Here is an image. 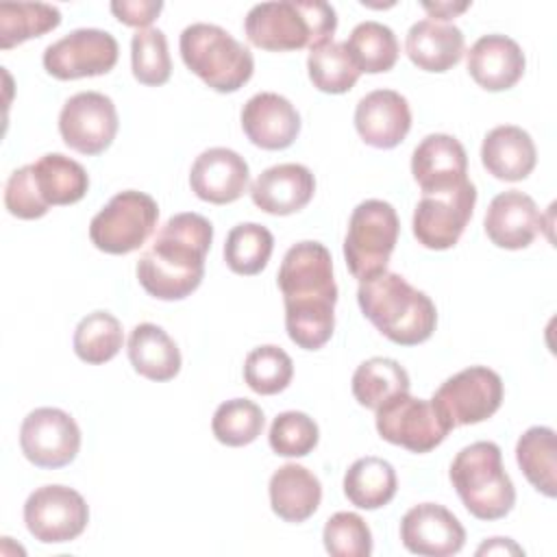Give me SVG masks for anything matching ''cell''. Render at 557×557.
Here are the masks:
<instances>
[{
  "mask_svg": "<svg viewBox=\"0 0 557 557\" xmlns=\"http://www.w3.org/2000/svg\"><path fill=\"white\" fill-rule=\"evenodd\" d=\"M396 490L394 466L374 455L357 459L344 474V494L359 509L385 507L396 496Z\"/></svg>",
  "mask_w": 557,
  "mask_h": 557,
  "instance_id": "f1b7e54d",
  "label": "cell"
},
{
  "mask_svg": "<svg viewBox=\"0 0 557 557\" xmlns=\"http://www.w3.org/2000/svg\"><path fill=\"white\" fill-rule=\"evenodd\" d=\"M61 24V11L46 2L0 4V48L9 50L28 39L41 37Z\"/></svg>",
  "mask_w": 557,
  "mask_h": 557,
  "instance_id": "d6a6232c",
  "label": "cell"
},
{
  "mask_svg": "<svg viewBox=\"0 0 557 557\" xmlns=\"http://www.w3.org/2000/svg\"><path fill=\"white\" fill-rule=\"evenodd\" d=\"M409 387L411 383L407 370L389 357H372L359 363L352 374L355 400L372 411H376L394 396L409 392Z\"/></svg>",
  "mask_w": 557,
  "mask_h": 557,
  "instance_id": "4dcf8cb0",
  "label": "cell"
},
{
  "mask_svg": "<svg viewBox=\"0 0 557 557\" xmlns=\"http://www.w3.org/2000/svg\"><path fill=\"white\" fill-rule=\"evenodd\" d=\"M183 63L211 89L233 94L242 89L252 72L255 59L248 46L215 24H189L178 39Z\"/></svg>",
  "mask_w": 557,
  "mask_h": 557,
  "instance_id": "8992f818",
  "label": "cell"
},
{
  "mask_svg": "<svg viewBox=\"0 0 557 557\" xmlns=\"http://www.w3.org/2000/svg\"><path fill=\"white\" fill-rule=\"evenodd\" d=\"M24 522L35 540L63 544L85 531L89 507L85 498L67 485H41L30 492L24 503Z\"/></svg>",
  "mask_w": 557,
  "mask_h": 557,
  "instance_id": "30bf717a",
  "label": "cell"
},
{
  "mask_svg": "<svg viewBox=\"0 0 557 557\" xmlns=\"http://www.w3.org/2000/svg\"><path fill=\"white\" fill-rule=\"evenodd\" d=\"M524 52L507 35H483L468 52V72L487 91L511 89L524 74Z\"/></svg>",
  "mask_w": 557,
  "mask_h": 557,
  "instance_id": "603a6c76",
  "label": "cell"
},
{
  "mask_svg": "<svg viewBox=\"0 0 557 557\" xmlns=\"http://www.w3.org/2000/svg\"><path fill=\"white\" fill-rule=\"evenodd\" d=\"M307 70L313 87L324 94L350 91L361 74L352 63L344 41H326L311 48L307 57Z\"/></svg>",
  "mask_w": 557,
  "mask_h": 557,
  "instance_id": "d590c367",
  "label": "cell"
},
{
  "mask_svg": "<svg viewBox=\"0 0 557 557\" xmlns=\"http://www.w3.org/2000/svg\"><path fill=\"white\" fill-rule=\"evenodd\" d=\"M507 555V553H513V555H524V550L509 537H492L487 542H483L479 548H476V555Z\"/></svg>",
  "mask_w": 557,
  "mask_h": 557,
  "instance_id": "f6af8a7d",
  "label": "cell"
},
{
  "mask_svg": "<svg viewBox=\"0 0 557 557\" xmlns=\"http://www.w3.org/2000/svg\"><path fill=\"white\" fill-rule=\"evenodd\" d=\"M270 448L281 457H305L320 440V429L313 418L302 411H283L270 426Z\"/></svg>",
  "mask_w": 557,
  "mask_h": 557,
  "instance_id": "60d3db41",
  "label": "cell"
},
{
  "mask_svg": "<svg viewBox=\"0 0 557 557\" xmlns=\"http://www.w3.org/2000/svg\"><path fill=\"white\" fill-rule=\"evenodd\" d=\"M20 446L33 466L57 470L76 459L81 448V429L67 411L39 407L22 422Z\"/></svg>",
  "mask_w": 557,
  "mask_h": 557,
  "instance_id": "4fadbf2b",
  "label": "cell"
},
{
  "mask_svg": "<svg viewBox=\"0 0 557 557\" xmlns=\"http://www.w3.org/2000/svg\"><path fill=\"white\" fill-rule=\"evenodd\" d=\"M117 41L100 28H76L44 50V67L59 81L100 76L117 63Z\"/></svg>",
  "mask_w": 557,
  "mask_h": 557,
  "instance_id": "9a60e30c",
  "label": "cell"
},
{
  "mask_svg": "<svg viewBox=\"0 0 557 557\" xmlns=\"http://www.w3.org/2000/svg\"><path fill=\"white\" fill-rule=\"evenodd\" d=\"M30 165L37 191L48 207L74 205L89 189V176L85 168L61 152H48Z\"/></svg>",
  "mask_w": 557,
  "mask_h": 557,
  "instance_id": "83f0119b",
  "label": "cell"
},
{
  "mask_svg": "<svg viewBox=\"0 0 557 557\" xmlns=\"http://www.w3.org/2000/svg\"><path fill=\"white\" fill-rule=\"evenodd\" d=\"M131 65L133 76L148 87L168 83L172 74V61L168 52V39L159 28H141L131 39Z\"/></svg>",
  "mask_w": 557,
  "mask_h": 557,
  "instance_id": "f35d334b",
  "label": "cell"
},
{
  "mask_svg": "<svg viewBox=\"0 0 557 557\" xmlns=\"http://www.w3.org/2000/svg\"><path fill=\"white\" fill-rule=\"evenodd\" d=\"M485 233L498 248L520 250L531 246L542 228V215L531 196L509 189L492 198L485 211Z\"/></svg>",
  "mask_w": 557,
  "mask_h": 557,
  "instance_id": "44dd1931",
  "label": "cell"
},
{
  "mask_svg": "<svg viewBox=\"0 0 557 557\" xmlns=\"http://www.w3.org/2000/svg\"><path fill=\"white\" fill-rule=\"evenodd\" d=\"M213 224L200 213H176L154 235L137 261L139 285L159 300H183L205 276Z\"/></svg>",
  "mask_w": 557,
  "mask_h": 557,
  "instance_id": "7a4b0ae2",
  "label": "cell"
},
{
  "mask_svg": "<svg viewBox=\"0 0 557 557\" xmlns=\"http://www.w3.org/2000/svg\"><path fill=\"white\" fill-rule=\"evenodd\" d=\"M242 128L255 146L263 150H283L298 137L300 115L285 96L261 91L244 104Z\"/></svg>",
  "mask_w": 557,
  "mask_h": 557,
  "instance_id": "ffe728a7",
  "label": "cell"
},
{
  "mask_svg": "<svg viewBox=\"0 0 557 557\" xmlns=\"http://www.w3.org/2000/svg\"><path fill=\"white\" fill-rule=\"evenodd\" d=\"M163 2L159 0H117L111 2V13L126 26H135V28H146L148 24H152L157 20V15L161 13Z\"/></svg>",
  "mask_w": 557,
  "mask_h": 557,
  "instance_id": "7bdbcfd3",
  "label": "cell"
},
{
  "mask_svg": "<svg viewBox=\"0 0 557 557\" xmlns=\"http://www.w3.org/2000/svg\"><path fill=\"white\" fill-rule=\"evenodd\" d=\"M376 431L385 442L411 453H429L448 435V426L440 420L431 400L416 398L409 392L376 409Z\"/></svg>",
  "mask_w": 557,
  "mask_h": 557,
  "instance_id": "7c38bea8",
  "label": "cell"
},
{
  "mask_svg": "<svg viewBox=\"0 0 557 557\" xmlns=\"http://www.w3.org/2000/svg\"><path fill=\"white\" fill-rule=\"evenodd\" d=\"M468 7H470V2H435V4L422 2V9H424V11L431 15V20H435V22H448V20H453L455 15L463 13Z\"/></svg>",
  "mask_w": 557,
  "mask_h": 557,
  "instance_id": "ee69618b",
  "label": "cell"
},
{
  "mask_svg": "<svg viewBox=\"0 0 557 557\" xmlns=\"http://www.w3.org/2000/svg\"><path fill=\"white\" fill-rule=\"evenodd\" d=\"M450 483L463 507L479 520H500L516 505V487L503 468L500 446L474 442L450 463Z\"/></svg>",
  "mask_w": 557,
  "mask_h": 557,
  "instance_id": "5b68a950",
  "label": "cell"
},
{
  "mask_svg": "<svg viewBox=\"0 0 557 557\" xmlns=\"http://www.w3.org/2000/svg\"><path fill=\"white\" fill-rule=\"evenodd\" d=\"M117 109L100 91H78L59 113V133L67 148L81 154L104 152L117 135Z\"/></svg>",
  "mask_w": 557,
  "mask_h": 557,
  "instance_id": "5bb4252c",
  "label": "cell"
},
{
  "mask_svg": "<svg viewBox=\"0 0 557 557\" xmlns=\"http://www.w3.org/2000/svg\"><path fill=\"white\" fill-rule=\"evenodd\" d=\"M278 289L285 300V329L305 350L322 348L335 329L337 285L333 259L320 242L294 244L278 268Z\"/></svg>",
  "mask_w": 557,
  "mask_h": 557,
  "instance_id": "6da1fadb",
  "label": "cell"
},
{
  "mask_svg": "<svg viewBox=\"0 0 557 557\" xmlns=\"http://www.w3.org/2000/svg\"><path fill=\"white\" fill-rule=\"evenodd\" d=\"M344 44L357 70L366 74H381L392 70L400 52L394 30L374 20L357 24Z\"/></svg>",
  "mask_w": 557,
  "mask_h": 557,
  "instance_id": "1f68e13d",
  "label": "cell"
},
{
  "mask_svg": "<svg viewBox=\"0 0 557 557\" xmlns=\"http://www.w3.org/2000/svg\"><path fill=\"white\" fill-rule=\"evenodd\" d=\"M315 178L307 165L278 163L263 170L250 185L252 202L272 215H289L309 205Z\"/></svg>",
  "mask_w": 557,
  "mask_h": 557,
  "instance_id": "7402d4cb",
  "label": "cell"
},
{
  "mask_svg": "<svg viewBox=\"0 0 557 557\" xmlns=\"http://www.w3.org/2000/svg\"><path fill=\"white\" fill-rule=\"evenodd\" d=\"M250 170L242 154L231 148H209L200 152L189 172L191 191L211 205H228L248 189Z\"/></svg>",
  "mask_w": 557,
  "mask_h": 557,
  "instance_id": "e0dca14e",
  "label": "cell"
},
{
  "mask_svg": "<svg viewBox=\"0 0 557 557\" xmlns=\"http://www.w3.org/2000/svg\"><path fill=\"white\" fill-rule=\"evenodd\" d=\"M124 344L120 320L109 311L87 313L74 331V352L85 363L111 361Z\"/></svg>",
  "mask_w": 557,
  "mask_h": 557,
  "instance_id": "e575fe53",
  "label": "cell"
},
{
  "mask_svg": "<svg viewBox=\"0 0 557 557\" xmlns=\"http://www.w3.org/2000/svg\"><path fill=\"white\" fill-rule=\"evenodd\" d=\"M398 233L400 222L389 202L370 198L352 209L344 239V259L359 283L387 270Z\"/></svg>",
  "mask_w": 557,
  "mask_h": 557,
  "instance_id": "52a82bcc",
  "label": "cell"
},
{
  "mask_svg": "<svg viewBox=\"0 0 557 557\" xmlns=\"http://www.w3.org/2000/svg\"><path fill=\"white\" fill-rule=\"evenodd\" d=\"M357 302L363 315L394 344L418 346L437 324L433 300L396 272H381L359 283Z\"/></svg>",
  "mask_w": 557,
  "mask_h": 557,
  "instance_id": "3957f363",
  "label": "cell"
},
{
  "mask_svg": "<svg viewBox=\"0 0 557 557\" xmlns=\"http://www.w3.org/2000/svg\"><path fill=\"white\" fill-rule=\"evenodd\" d=\"M128 359L137 374L150 381H170L181 370L176 342L157 324L141 322L128 335Z\"/></svg>",
  "mask_w": 557,
  "mask_h": 557,
  "instance_id": "4316f807",
  "label": "cell"
},
{
  "mask_svg": "<svg viewBox=\"0 0 557 557\" xmlns=\"http://www.w3.org/2000/svg\"><path fill=\"white\" fill-rule=\"evenodd\" d=\"M322 542L333 557H368L372 553L370 527L352 511L333 513L324 524Z\"/></svg>",
  "mask_w": 557,
  "mask_h": 557,
  "instance_id": "ab89813d",
  "label": "cell"
},
{
  "mask_svg": "<svg viewBox=\"0 0 557 557\" xmlns=\"http://www.w3.org/2000/svg\"><path fill=\"white\" fill-rule=\"evenodd\" d=\"M272 511L285 522H305L322 500V485L313 472L298 463H285L270 476Z\"/></svg>",
  "mask_w": 557,
  "mask_h": 557,
  "instance_id": "484cf974",
  "label": "cell"
},
{
  "mask_svg": "<svg viewBox=\"0 0 557 557\" xmlns=\"http://www.w3.org/2000/svg\"><path fill=\"white\" fill-rule=\"evenodd\" d=\"M355 128L372 148H396L411 128L407 98L394 89H374L366 94L355 109Z\"/></svg>",
  "mask_w": 557,
  "mask_h": 557,
  "instance_id": "ac0fdd59",
  "label": "cell"
},
{
  "mask_svg": "<svg viewBox=\"0 0 557 557\" xmlns=\"http://www.w3.org/2000/svg\"><path fill=\"white\" fill-rule=\"evenodd\" d=\"M466 48L463 33L448 22L420 20L405 39V50L411 63L424 72H446L461 61Z\"/></svg>",
  "mask_w": 557,
  "mask_h": 557,
  "instance_id": "d4e9b609",
  "label": "cell"
},
{
  "mask_svg": "<svg viewBox=\"0 0 557 557\" xmlns=\"http://www.w3.org/2000/svg\"><path fill=\"white\" fill-rule=\"evenodd\" d=\"M159 222L157 200L144 191L115 194L89 222L91 244L107 255H128L146 244Z\"/></svg>",
  "mask_w": 557,
  "mask_h": 557,
  "instance_id": "ba28073f",
  "label": "cell"
},
{
  "mask_svg": "<svg viewBox=\"0 0 557 557\" xmlns=\"http://www.w3.org/2000/svg\"><path fill=\"white\" fill-rule=\"evenodd\" d=\"M274 250L272 233L257 222H242L233 226L224 242V261L235 274H259Z\"/></svg>",
  "mask_w": 557,
  "mask_h": 557,
  "instance_id": "836d02e7",
  "label": "cell"
},
{
  "mask_svg": "<svg viewBox=\"0 0 557 557\" xmlns=\"http://www.w3.org/2000/svg\"><path fill=\"white\" fill-rule=\"evenodd\" d=\"M292 376H294L292 357L274 344L257 346L246 355L244 381L252 392L261 396H272L283 392L292 383Z\"/></svg>",
  "mask_w": 557,
  "mask_h": 557,
  "instance_id": "74e56055",
  "label": "cell"
},
{
  "mask_svg": "<svg viewBox=\"0 0 557 557\" xmlns=\"http://www.w3.org/2000/svg\"><path fill=\"white\" fill-rule=\"evenodd\" d=\"M468 172L461 141L446 133L426 135L411 154V174L422 194H440L459 187Z\"/></svg>",
  "mask_w": 557,
  "mask_h": 557,
  "instance_id": "d6986e66",
  "label": "cell"
},
{
  "mask_svg": "<svg viewBox=\"0 0 557 557\" xmlns=\"http://www.w3.org/2000/svg\"><path fill=\"white\" fill-rule=\"evenodd\" d=\"M263 424L265 418L257 403L248 398H231L215 409L211 431L224 446H246L261 435Z\"/></svg>",
  "mask_w": 557,
  "mask_h": 557,
  "instance_id": "8d00e7d4",
  "label": "cell"
},
{
  "mask_svg": "<svg viewBox=\"0 0 557 557\" xmlns=\"http://www.w3.org/2000/svg\"><path fill=\"white\" fill-rule=\"evenodd\" d=\"M400 542L413 555L448 557L463 548L466 529L444 505L420 503L403 516Z\"/></svg>",
  "mask_w": 557,
  "mask_h": 557,
  "instance_id": "2e32d148",
  "label": "cell"
},
{
  "mask_svg": "<svg viewBox=\"0 0 557 557\" xmlns=\"http://www.w3.org/2000/svg\"><path fill=\"white\" fill-rule=\"evenodd\" d=\"M476 187L463 181L459 187L440 194H422L413 211V235L429 250L453 248L472 218Z\"/></svg>",
  "mask_w": 557,
  "mask_h": 557,
  "instance_id": "8fae6325",
  "label": "cell"
},
{
  "mask_svg": "<svg viewBox=\"0 0 557 557\" xmlns=\"http://www.w3.org/2000/svg\"><path fill=\"white\" fill-rule=\"evenodd\" d=\"M537 161V150L531 135L516 126L503 124L492 128L481 144V163L498 181L527 178Z\"/></svg>",
  "mask_w": 557,
  "mask_h": 557,
  "instance_id": "cb8c5ba5",
  "label": "cell"
},
{
  "mask_svg": "<svg viewBox=\"0 0 557 557\" xmlns=\"http://www.w3.org/2000/svg\"><path fill=\"white\" fill-rule=\"evenodd\" d=\"M516 461L537 492L557 494V437L550 426L527 429L516 444Z\"/></svg>",
  "mask_w": 557,
  "mask_h": 557,
  "instance_id": "f546056e",
  "label": "cell"
},
{
  "mask_svg": "<svg viewBox=\"0 0 557 557\" xmlns=\"http://www.w3.org/2000/svg\"><path fill=\"white\" fill-rule=\"evenodd\" d=\"M503 403V379L485 366H470L446 379L431 398L440 420L450 429L492 418Z\"/></svg>",
  "mask_w": 557,
  "mask_h": 557,
  "instance_id": "9c48e42d",
  "label": "cell"
},
{
  "mask_svg": "<svg viewBox=\"0 0 557 557\" xmlns=\"http://www.w3.org/2000/svg\"><path fill=\"white\" fill-rule=\"evenodd\" d=\"M4 207L20 220H37L48 213L50 207L37 191L33 165H22L9 176L4 185Z\"/></svg>",
  "mask_w": 557,
  "mask_h": 557,
  "instance_id": "b9f144b4",
  "label": "cell"
},
{
  "mask_svg": "<svg viewBox=\"0 0 557 557\" xmlns=\"http://www.w3.org/2000/svg\"><path fill=\"white\" fill-rule=\"evenodd\" d=\"M337 13L329 2L320 0H281L255 4L244 30L252 46L270 52H289L315 48L333 41Z\"/></svg>",
  "mask_w": 557,
  "mask_h": 557,
  "instance_id": "277c9868",
  "label": "cell"
}]
</instances>
